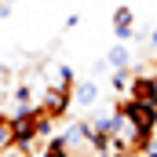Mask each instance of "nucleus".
<instances>
[{"mask_svg": "<svg viewBox=\"0 0 157 157\" xmlns=\"http://www.w3.org/2000/svg\"><path fill=\"white\" fill-rule=\"evenodd\" d=\"M40 157H70V146H66V139H62V135H59V139H51V143H48V150H44Z\"/></svg>", "mask_w": 157, "mask_h": 157, "instance_id": "9", "label": "nucleus"}, {"mask_svg": "<svg viewBox=\"0 0 157 157\" xmlns=\"http://www.w3.org/2000/svg\"><path fill=\"white\" fill-rule=\"evenodd\" d=\"M113 91H128V84H132V66H124V70H113Z\"/></svg>", "mask_w": 157, "mask_h": 157, "instance_id": "10", "label": "nucleus"}, {"mask_svg": "<svg viewBox=\"0 0 157 157\" xmlns=\"http://www.w3.org/2000/svg\"><path fill=\"white\" fill-rule=\"evenodd\" d=\"M128 99L132 102H150V106H157V77L154 73H132Z\"/></svg>", "mask_w": 157, "mask_h": 157, "instance_id": "3", "label": "nucleus"}, {"mask_svg": "<svg viewBox=\"0 0 157 157\" xmlns=\"http://www.w3.org/2000/svg\"><path fill=\"white\" fill-rule=\"evenodd\" d=\"M37 106H40V110H48L55 121H59V117H66V113H70V106H73V88L51 84V88L44 91V99H40Z\"/></svg>", "mask_w": 157, "mask_h": 157, "instance_id": "2", "label": "nucleus"}, {"mask_svg": "<svg viewBox=\"0 0 157 157\" xmlns=\"http://www.w3.org/2000/svg\"><path fill=\"white\" fill-rule=\"evenodd\" d=\"M113 33H117V40H132L135 37V15H132L128 4H121L117 11H113Z\"/></svg>", "mask_w": 157, "mask_h": 157, "instance_id": "4", "label": "nucleus"}, {"mask_svg": "<svg viewBox=\"0 0 157 157\" xmlns=\"http://www.w3.org/2000/svg\"><path fill=\"white\" fill-rule=\"evenodd\" d=\"M11 143H15V124H11L7 113H0V150H4V146H11Z\"/></svg>", "mask_w": 157, "mask_h": 157, "instance_id": "8", "label": "nucleus"}, {"mask_svg": "<svg viewBox=\"0 0 157 157\" xmlns=\"http://www.w3.org/2000/svg\"><path fill=\"white\" fill-rule=\"evenodd\" d=\"M150 48H157V26H154V33H150Z\"/></svg>", "mask_w": 157, "mask_h": 157, "instance_id": "13", "label": "nucleus"}, {"mask_svg": "<svg viewBox=\"0 0 157 157\" xmlns=\"http://www.w3.org/2000/svg\"><path fill=\"white\" fill-rule=\"evenodd\" d=\"M106 62H110V70H124V66H132V55H128L124 44H113L106 51Z\"/></svg>", "mask_w": 157, "mask_h": 157, "instance_id": "6", "label": "nucleus"}, {"mask_svg": "<svg viewBox=\"0 0 157 157\" xmlns=\"http://www.w3.org/2000/svg\"><path fill=\"white\" fill-rule=\"evenodd\" d=\"M73 102L91 110V106L99 102V84H95L91 77H88V80H73Z\"/></svg>", "mask_w": 157, "mask_h": 157, "instance_id": "5", "label": "nucleus"}, {"mask_svg": "<svg viewBox=\"0 0 157 157\" xmlns=\"http://www.w3.org/2000/svg\"><path fill=\"white\" fill-rule=\"evenodd\" d=\"M113 110L128 113L132 124H135L143 135H154V132H157V106H150V102H132V99H124V102H117Z\"/></svg>", "mask_w": 157, "mask_h": 157, "instance_id": "1", "label": "nucleus"}, {"mask_svg": "<svg viewBox=\"0 0 157 157\" xmlns=\"http://www.w3.org/2000/svg\"><path fill=\"white\" fill-rule=\"evenodd\" d=\"M0 157H33V150H29V146L11 143V146H4V150H0Z\"/></svg>", "mask_w": 157, "mask_h": 157, "instance_id": "11", "label": "nucleus"}, {"mask_svg": "<svg viewBox=\"0 0 157 157\" xmlns=\"http://www.w3.org/2000/svg\"><path fill=\"white\" fill-rule=\"evenodd\" d=\"M15 102H18V110H33L37 102H33V88L29 84H18L15 88Z\"/></svg>", "mask_w": 157, "mask_h": 157, "instance_id": "7", "label": "nucleus"}, {"mask_svg": "<svg viewBox=\"0 0 157 157\" xmlns=\"http://www.w3.org/2000/svg\"><path fill=\"white\" fill-rule=\"evenodd\" d=\"M106 70H110V62H106V59H99V62L91 66V73H106Z\"/></svg>", "mask_w": 157, "mask_h": 157, "instance_id": "12", "label": "nucleus"}]
</instances>
